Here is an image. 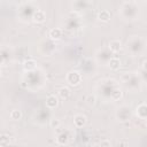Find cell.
Masks as SVG:
<instances>
[{
    "label": "cell",
    "instance_id": "obj_1",
    "mask_svg": "<svg viewBox=\"0 0 147 147\" xmlns=\"http://www.w3.org/2000/svg\"><path fill=\"white\" fill-rule=\"evenodd\" d=\"M67 82L72 85V86H76L78 85L80 82H82V75L78 72V71H70L68 75H67Z\"/></svg>",
    "mask_w": 147,
    "mask_h": 147
},
{
    "label": "cell",
    "instance_id": "obj_2",
    "mask_svg": "<svg viewBox=\"0 0 147 147\" xmlns=\"http://www.w3.org/2000/svg\"><path fill=\"white\" fill-rule=\"evenodd\" d=\"M33 21L37 22V23H41L45 21L46 18V15H45V11L42 9H37L34 13H33V16H32Z\"/></svg>",
    "mask_w": 147,
    "mask_h": 147
},
{
    "label": "cell",
    "instance_id": "obj_3",
    "mask_svg": "<svg viewBox=\"0 0 147 147\" xmlns=\"http://www.w3.org/2000/svg\"><path fill=\"white\" fill-rule=\"evenodd\" d=\"M57 105H59V99H57L56 95L51 94V95L47 96V99H46V106L48 108H55Z\"/></svg>",
    "mask_w": 147,
    "mask_h": 147
},
{
    "label": "cell",
    "instance_id": "obj_4",
    "mask_svg": "<svg viewBox=\"0 0 147 147\" xmlns=\"http://www.w3.org/2000/svg\"><path fill=\"white\" fill-rule=\"evenodd\" d=\"M74 124L77 126V127H82L86 124V116L82 115V114H78L74 117Z\"/></svg>",
    "mask_w": 147,
    "mask_h": 147
},
{
    "label": "cell",
    "instance_id": "obj_5",
    "mask_svg": "<svg viewBox=\"0 0 147 147\" xmlns=\"http://www.w3.org/2000/svg\"><path fill=\"white\" fill-rule=\"evenodd\" d=\"M137 115L141 119L147 118V105L146 103H141V105H139L137 107Z\"/></svg>",
    "mask_w": 147,
    "mask_h": 147
},
{
    "label": "cell",
    "instance_id": "obj_6",
    "mask_svg": "<svg viewBox=\"0 0 147 147\" xmlns=\"http://www.w3.org/2000/svg\"><path fill=\"white\" fill-rule=\"evenodd\" d=\"M49 37L54 40H59L62 37V30L60 28H53L49 30Z\"/></svg>",
    "mask_w": 147,
    "mask_h": 147
},
{
    "label": "cell",
    "instance_id": "obj_7",
    "mask_svg": "<svg viewBox=\"0 0 147 147\" xmlns=\"http://www.w3.org/2000/svg\"><path fill=\"white\" fill-rule=\"evenodd\" d=\"M98 18L102 22H108L110 20V13L107 9H102L98 13Z\"/></svg>",
    "mask_w": 147,
    "mask_h": 147
},
{
    "label": "cell",
    "instance_id": "obj_8",
    "mask_svg": "<svg viewBox=\"0 0 147 147\" xmlns=\"http://www.w3.org/2000/svg\"><path fill=\"white\" fill-rule=\"evenodd\" d=\"M109 48H110L111 52L116 53V52H118V51L122 48V44H121V41H118V40H113V41L109 42Z\"/></svg>",
    "mask_w": 147,
    "mask_h": 147
},
{
    "label": "cell",
    "instance_id": "obj_9",
    "mask_svg": "<svg viewBox=\"0 0 147 147\" xmlns=\"http://www.w3.org/2000/svg\"><path fill=\"white\" fill-rule=\"evenodd\" d=\"M121 67V61L117 57H111L109 60V68L111 70H117Z\"/></svg>",
    "mask_w": 147,
    "mask_h": 147
},
{
    "label": "cell",
    "instance_id": "obj_10",
    "mask_svg": "<svg viewBox=\"0 0 147 147\" xmlns=\"http://www.w3.org/2000/svg\"><path fill=\"white\" fill-rule=\"evenodd\" d=\"M70 94H71V92H70V90L68 88V87H61L60 88V91H59V95L62 98V99H68L69 96H70Z\"/></svg>",
    "mask_w": 147,
    "mask_h": 147
},
{
    "label": "cell",
    "instance_id": "obj_11",
    "mask_svg": "<svg viewBox=\"0 0 147 147\" xmlns=\"http://www.w3.org/2000/svg\"><path fill=\"white\" fill-rule=\"evenodd\" d=\"M21 117H22V111H21V110L14 109V110L10 111V118H11V119L18 121V119H21Z\"/></svg>",
    "mask_w": 147,
    "mask_h": 147
},
{
    "label": "cell",
    "instance_id": "obj_12",
    "mask_svg": "<svg viewBox=\"0 0 147 147\" xmlns=\"http://www.w3.org/2000/svg\"><path fill=\"white\" fill-rule=\"evenodd\" d=\"M23 67H24L25 70H32V69L36 68V62H34L33 60H26V61L24 62Z\"/></svg>",
    "mask_w": 147,
    "mask_h": 147
},
{
    "label": "cell",
    "instance_id": "obj_13",
    "mask_svg": "<svg viewBox=\"0 0 147 147\" xmlns=\"http://www.w3.org/2000/svg\"><path fill=\"white\" fill-rule=\"evenodd\" d=\"M56 141H57V144H60V145H65V144L68 142V137H67L64 133H62V134H60V136L56 138Z\"/></svg>",
    "mask_w": 147,
    "mask_h": 147
},
{
    "label": "cell",
    "instance_id": "obj_14",
    "mask_svg": "<svg viewBox=\"0 0 147 147\" xmlns=\"http://www.w3.org/2000/svg\"><path fill=\"white\" fill-rule=\"evenodd\" d=\"M51 126L52 127H59L60 126V119H57V118H53V119H51Z\"/></svg>",
    "mask_w": 147,
    "mask_h": 147
},
{
    "label": "cell",
    "instance_id": "obj_15",
    "mask_svg": "<svg viewBox=\"0 0 147 147\" xmlns=\"http://www.w3.org/2000/svg\"><path fill=\"white\" fill-rule=\"evenodd\" d=\"M100 147H111V142L108 139H103L100 142Z\"/></svg>",
    "mask_w": 147,
    "mask_h": 147
},
{
    "label": "cell",
    "instance_id": "obj_16",
    "mask_svg": "<svg viewBox=\"0 0 147 147\" xmlns=\"http://www.w3.org/2000/svg\"><path fill=\"white\" fill-rule=\"evenodd\" d=\"M142 68H144L145 70H147V60L144 61V63H142Z\"/></svg>",
    "mask_w": 147,
    "mask_h": 147
}]
</instances>
